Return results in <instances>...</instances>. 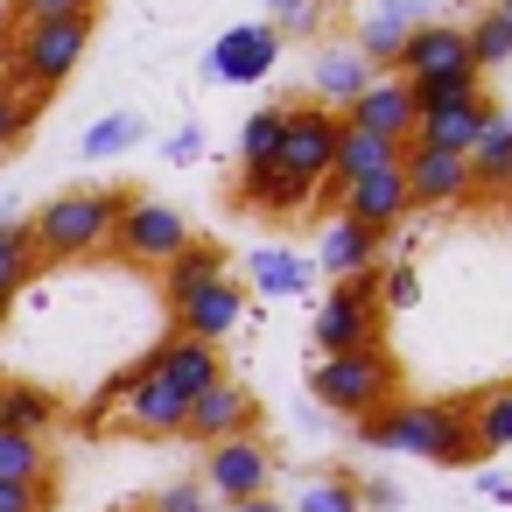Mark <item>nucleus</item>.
I'll return each mask as SVG.
<instances>
[{
  "mask_svg": "<svg viewBox=\"0 0 512 512\" xmlns=\"http://www.w3.org/2000/svg\"><path fill=\"white\" fill-rule=\"evenodd\" d=\"M239 204L260 211V218H295V211L316 204V190L295 183V176H281V169H246V176H239Z\"/></svg>",
  "mask_w": 512,
  "mask_h": 512,
  "instance_id": "5701e85b",
  "label": "nucleus"
},
{
  "mask_svg": "<svg viewBox=\"0 0 512 512\" xmlns=\"http://www.w3.org/2000/svg\"><path fill=\"white\" fill-rule=\"evenodd\" d=\"M400 183H407V211H449V204L470 197V169H463V155H442V148H421V141H407Z\"/></svg>",
  "mask_w": 512,
  "mask_h": 512,
  "instance_id": "f8f14e48",
  "label": "nucleus"
},
{
  "mask_svg": "<svg viewBox=\"0 0 512 512\" xmlns=\"http://www.w3.org/2000/svg\"><path fill=\"white\" fill-rule=\"evenodd\" d=\"M358 435L372 449H393V456H421L435 470H470L484 463L477 456V435H470V414H463V393H442V400H393L379 407L372 421H358Z\"/></svg>",
  "mask_w": 512,
  "mask_h": 512,
  "instance_id": "f257e3e1",
  "label": "nucleus"
},
{
  "mask_svg": "<svg viewBox=\"0 0 512 512\" xmlns=\"http://www.w3.org/2000/svg\"><path fill=\"white\" fill-rule=\"evenodd\" d=\"M463 36H470V64H477V71H498V64H512V22H505L498 8H491V15H477Z\"/></svg>",
  "mask_w": 512,
  "mask_h": 512,
  "instance_id": "473e14b6",
  "label": "nucleus"
},
{
  "mask_svg": "<svg viewBox=\"0 0 512 512\" xmlns=\"http://www.w3.org/2000/svg\"><path fill=\"white\" fill-rule=\"evenodd\" d=\"M113 414H120L127 435H148V442H169V435L190 428V400H183L148 358H141L127 379H113Z\"/></svg>",
  "mask_w": 512,
  "mask_h": 512,
  "instance_id": "423d86ee",
  "label": "nucleus"
},
{
  "mask_svg": "<svg viewBox=\"0 0 512 512\" xmlns=\"http://www.w3.org/2000/svg\"><path fill=\"white\" fill-rule=\"evenodd\" d=\"M253 428H260V393L225 372L211 393L190 400V428H183V435H197L204 449H218V442H239V435H253Z\"/></svg>",
  "mask_w": 512,
  "mask_h": 512,
  "instance_id": "1a4fd4ad",
  "label": "nucleus"
},
{
  "mask_svg": "<svg viewBox=\"0 0 512 512\" xmlns=\"http://www.w3.org/2000/svg\"><path fill=\"white\" fill-rule=\"evenodd\" d=\"M274 57H281V29H274V22L225 29L218 50H211V78H225V85H253V78L274 71Z\"/></svg>",
  "mask_w": 512,
  "mask_h": 512,
  "instance_id": "2eb2a0df",
  "label": "nucleus"
},
{
  "mask_svg": "<svg viewBox=\"0 0 512 512\" xmlns=\"http://www.w3.org/2000/svg\"><path fill=\"white\" fill-rule=\"evenodd\" d=\"M463 414H470L477 456H498V449H512V379H498V386H477V393H463Z\"/></svg>",
  "mask_w": 512,
  "mask_h": 512,
  "instance_id": "b1692460",
  "label": "nucleus"
},
{
  "mask_svg": "<svg viewBox=\"0 0 512 512\" xmlns=\"http://www.w3.org/2000/svg\"><path fill=\"white\" fill-rule=\"evenodd\" d=\"M372 78H379V71H372V64H365L358 50H323V57H316V92H323L316 106L344 113V106H351V99H358V92H365Z\"/></svg>",
  "mask_w": 512,
  "mask_h": 512,
  "instance_id": "a878e982",
  "label": "nucleus"
},
{
  "mask_svg": "<svg viewBox=\"0 0 512 512\" xmlns=\"http://www.w3.org/2000/svg\"><path fill=\"white\" fill-rule=\"evenodd\" d=\"M316 351H323V358L386 351V309H372V302H351L344 288H330V295H323V309H316Z\"/></svg>",
  "mask_w": 512,
  "mask_h": 512,
  "instance_id": "9b49d317",
  "label": "nucleus"
},
{
  "mask_svg": "<svg viewBox=\"0 0 512 512\" xmlns=\"http://www.w3.org/2000/svg\"><path fill=\"white\" fill-rule=\"evenodd\" d=\"M337 211H344V218H358V225H372V232H393V225L407 218V183H400V169L351 183V190L337 197Z\"/></svg>",
  "mask_w": 512,
  "mask_h": 512,
  "instance_id": "412c9836",
  "label": "nucleus"
},
{
  "mask_svg": "<svg viewBox=\"0 0 512 512\" xmlns=\"http://www.w3.org/2000/svg\"><path fill=\"white\" fill-rule=\"evenodd\" d=\"M337 120L358 127V134H379V141H414V127H421V113H414V85L393 78V71H379V78H372Z\"/></svg>",
  "mask_w": 512,
  "mask_h": 512,
  "instance_id": "9d476101",
  "label": "nucleus"
},
{
  "mask_svg": "<svg viewBox=\"0 0 512 512\" xmlns=\"http://www.w3.org/2000/svg\"><path fill=\"white\" fill-rule=\"evenodd\" d=\"M400 50H407V29H400V15H379V22L358 36V57H365V64H393V71H400Z\"/></svg>",
  "mask_w": 512,
  "mask_h": 512,
  "instance_id": "c9c22d12",
  "label": "nucleus"
},
{
  "mask_svg": "<svg viewBox=\"0 0 512 512\" xmlns=\"http://www.w3.org/2000/svg\"><path fill=\"white\" fill-rule=\"evenodd\" d=\"M22 127H29V113H22V99H15L8 85H0V148H8V141H22Z\"/></svg>",
  "mask_w": 512,
  "mask_h": 512,
  "instance_id": "a19ab883",
  "label": "nucleus"
},
{
  "mask_svg": "<svg viewBox=\"0 0 512 512\" xmlns=\"http://www.w3.org/2000/svg\"><path fill=\"white\" fill-rule=\"evenodd\" d=\"M463 169H470V197H512V120L505 113L484 127V141L463 155Z\"/></svg>",
  "mask_w": 512,
  "mask_h": 512,
  "instance_id": "4be33fe9",
  "label": "nucleus"
},
{
  "mask_svg": "<svg viewBox=\"0 0 512 512\" xmlns=\"http://www.w3.org/2000/svg\"><path fill=\"white\" fill-rule=\"evenodd\" d=\"M407 162V141H379V134H358V127H344L337 134V162H330V197H344L351 183H365V176H386V169H400Z\"/></svg>",
  "mask_w": 512,
  "mask_h": 512,
  "instance_id": "dca6fc26",
  "label": "nucleus"
},
{
  "mask_svg": "<svg viewBox=\"0 0 512 512\" xmlns=\"http://www.w3.org/2000/svg\"><path fill=\"white\" fill-rule=\"evenodd\" d=\"M232 512H288V505H274V498H246V505H232Z\"/></svg>",
  "mask_w": 512,
  "mask_h": 512,
  "instance_id": "c03bdc74",
  "label": "nucleus"
},
{
  "mask_svg": "<svg viewBox=\"0 0 512 512\" xmlns=\"http://www.w3.org/2000/svg\"><path fill=\"white\" fill-rule=\"evenodd\" d=\"M148 512H211V498H204V484H169V491H155V505Z\"/></svg>",
  "mask_w": 512,
  "mask_h": 512,
  "instance_id": "4c0bfd02",
  "label": "nucleus"
},
{
  "mask_svg": "<svg viewBox=\"0 0 512 512\" xmlns=\"http://www.w3.org/2000/svg\"><path fill=\"white\" fill-rule=\"evenodd\" d=\"M470 99H484V71H477V64L414 85V113H449V106H470Z\"/></svg>",
  "mask_w": 512,
  "mask_h": 512,
  "instance_id": "c85d7f7f",
  "label": "nucleus"
},
{
  "mask_svg": "<svg viewBox=\"0 0 512 512\" xmlns=\"http://www.w3.org/2000/svg\"><path fill=\"white\" fill-rule=\"evenodd\" d=\"M36 274H43V253H36V232H29V218L0 225V295L15 302V288H29Z\"/></svg>",
  "mask_w": 512,
  "mask_h": 512,
  "instance_id": "cd10ccee",
  "label": "nucleus"
},
{
  "mask_svg": "<svg viewBox=\"0 0 512 512\" xmlns=\"http://www.w3.org/2000/svg\"><path fill=\"white\" fill-rule=\"evenodd\" d=\"M0 512H50V484H0Z\"/></svg>",
  "mask_w": 512,
  "mask_h": 512,
  "instance_id": "58836bf2",
  "label": "nucleus"
},
{
  "mask_svg": "<svg viewBox=\"0 0 512 512\" xmlns=\"http://www.w3.org/2000/svg\"><path fill=\"white\" fill-rule=\"evenodd\" d=\"M414 295H421V274L414 267H386V295L379 302L386 309H414Z\"/></svg>",
  "mask_w": 512,
  "mask_h": 512,
  "instance_id": "ea45409f",
  "label": "nucleus"
},
{
  "mask_svg": "<svg viewBox=\"0 0 512 512\" xmlns=\"http://www.w3.org/2000/svg\"><path fill=\"white\" fill-rule=\"evenodd\" d=\"M0 484H50V449L36 435L0 428Z\"/></svg>",
  "mask_w": 512,
  "mask_h": 512,
  "instance_id": "2f4dec72",
  "label": "nucleus"
},
{
  "mask_svg": "<svg viewBox=\"0 0 512 512\" xmlns=\"http://www.w3.org/2000/svg\"><path fill=\"white\" fill-rule=\"evenodd\" d=\"M0 386H8V379H0Z\"/></svg>",
  "mask_w": 512,
  "mask_h": 512,
  "instance_id": "de8ad7c7",
  "label": "nucleus"
},
{
  "mask_svg": "<svg viewBox=\"0 0 512 512\" xmlns=\"http://www.w3.org/2000/svg\"><path fill=\"white\" fill-rule=\"evenodd\" d=\"M120 211H127V190H64V197H50V204L29 218L36 253H43V260H92V253H113Z\"/></svg>",
  "mask_w": 512,
  "mask_h": 512,
  "instance_id": "f03ea898",
  "label": "nucleus"
},
{
  "mask_svg": "<svg viewBox=\"0 0 512 512\" xmlns=\"http://www.w3.org/2000/svg\"><path fill=\"white\" fill-rule=\"evenodd\" d=\"M491 120H498V106H491V99H470V106H449V113H421L414 141H421V148H442V155H470Z\"/></svg>",
  "mask_w": 512,
  "mask_h": 512,
  "instance_id": "6ab92c4d",
  "label": "nucleus"
},
{
  "mask_svg": "<svg viewBox=\"0 0 512 512\" xmlns=\"http://www.w3.org/2000/svg\"><path fill=\"white\" fill-rule=\"evenodd\" d=\"M281 36H316L323 29V0H267Z\"/></svg>",
  "mask_w": 512,
  "mask_h": 512,
  "instance_id": "e433bc0d",
  "label": "nucleus"
},
{
  "mask_svg": "<svg viewBox=\"0 0 512 512\" xmlns=\"http://www.w3.org/2000/svg\"><path fill=\"white\" fill-rule=\"evenodd\" d=\"M463 64H470V36H463V22H414L393 78L421 85V78H442V71H463Z\"/></svg>",
  "mask_w": 512,
  "mask_h": 512,
  "instance_id": "4468645a",
  "label": "nucleus"
},
{
  "mask_svg": "<svg viewBox=\"0 0 512 512\" xmlns=\"http://www.w3.org/2000/svg\"><path fill=\"white\" fill-rule=\"evenodd\" d=\"M0 316H8V295H0Z\"/></svg>",
  "mask_w": 512,
  "mask_h": 512,
  "instance_id": "49530a36",
  "label": "nucleus"
},
{
  "mask_svg": "<svg viewBox=\"0 0 512 512\" xmlns=\"http://www.w3.org/2000/svg\"><path fill=\"white\" fill-rule=\"evenodd\" d=\"M190 239H197V225H190L176 204H162V197H127L120 232H113V253H120L127 267H155V274H162Z\"/></svg>",
  "mask_w": 512,
  "mask_h": 512,
  "instance_id": "39448f33",
  "label": "nucleus"
},
{
  "mask_svg": "<svg viewBox=\"0 0 512 512\" xmlns=\"http://www.w3.org/2000/svg\"><path fill=\"white\" fill-rule=\"evenodd\" d=\"M337 134H344V120L330 113V106H288V120H281V155H274V169L281 176H295V183H309L316 197H323V183H330V162H337Z\"/></svg>",
  "mask_w": 512,
  "mask_h": 512,
  "instance_id": "0eeeda50",
  "label": "nucleus"
},
{
  "mask_svg": "<svg viewBox=\"0 0 512 512\" xmlns=\"http://www.w3.org/2000/svg\"><path fill=\"white\" fill-rule=\"evenodd\" d=\"M57 414H64V400L50 386H36V379H8V386H0V428H8V435H36L43 442V428Z\"/></svg>",
  "mask_w": 512,
  "mask_h": 512,
  "instance_id": "393cba45",
  "label": "nucleus"
},
{
  "mask_svg": "<svg viewBox=\"0 0 512 512\" xmlns=\"http://www.w3.org/2000/svg\"><path fill=\"white\" fill-rule=\"evenodd\" d=\"M309 393L330 407V414H351V421H372L379 407L400 400V372L386 351H351V358H316L309 372Z\"/></svg>",
  "mask_w": 512,
  "mask_h": 512,
  "instance_id": "7ed1b4c3",
  "label": "nucleus"
},
{
  "mask_svg": "<svg viewBox=\"0 0 512 512\" xmlns=\"http://www.w3.org/2000/svg\"><path fill=\"white\" fill-rule=\"evenodd\" d=\"M85 43H92V22H43V29H22V43L8 50V78L0 85H29V92H57L71 85V71L85 64Z\"/></svg>",
  "mask_w": 512,
  "mask_h": 512,
  "instance_id": "20e7f679",
  "label": "nucleus"
},
{
  "mask_svg": "<svg viewBox=\"0 0 512 512\" xmlns=\"http://www.w3.org/2000/svg\"><path fill=\"white\" fill-rule=\"evenodd\" d=\"M148 365H155L183 400H197V393H211V386L225 379V358H218L211 344H190V337H162V344L148 351Z\"/></svg>",
  "mask_w": 512,
  "mask_h": 512,
  "instance_id": "f3484780",
  "label": "nucleus"
},
{
  "mask_svg": "<svg viewBox=\"0 0 512 512\" xmlns=\"http://www.w3.org/2000/svg\"><path fill=\"white\" fill-rule=\"evenodd\" d=\"M302 281H309V260L288 253V246H260L246 260V288L253 295H302Z\"/></svg>",
  "mask_w": 512,
  "mask_h": 512,
  "instance_id": "bb28decb",
  "label": "nucleus"
},
{
  "mask_svg": "<svg viewBox=\"0 0 512 512\" xmlns=\"http://www.w3.org/2000/svg\"><path fill=\"white\" fill-rule=\"evenodd\" d=\"M99 8L106 0H15V15L29 29H43V22H99Z\"/></svg>",
  "mask_w": 512,
  "mask_h": 512,
  "instance_id": "f704fd0d",
  "label": "nucleus"
},
{
  "mask_svg": "<svg viewBox=\"0 0 512 512\" xmlns=\"http://www.w3.org/2000/svg\"><path fill=\"white\" fill-rule=\"evenodd\" d=\"M225 274H232V253H225L218 239H190V246L162 267V302H169V309H183L190 295H204V288H211V281H225Z\"/></svg>",
  "mask_w": 512,
  "mask_h": 512,
  "instance_id": "a211bd4d",
  "label": "nucleus"
},
{
  "mask_svg": "<svg viewBox=\"0 0 512 512\" xmlns=\"http://www.w3.org/2000/svg\"><path fill=\"white\" fill-rule=\"evenodd\" d=\"M498 15H505V22H512V0H498Z\"/></svg>",
  "mask_w": 512,
  "mask_h": 512,
  "instance_id": "a18cd8bd",
  "label": "nucleus"
},
{
  "mask_svg": "<svg viewBox=\"0 0 512 512\" xmlns=\"http://www.w3.org/2000/svg\"><path fill=\"white\" fill-rule=\"evenodd\" d=\"M134 141H141V113H106V120L85 134V155H92V162H106V155L134 148Z\"/></svg>",
  "mask_w": 512,
  "mask_h": 512,
  "instance_id": "72a5a7b5",
  "label": "nucleus"
},
{
  "mask_svg": "<svg viewBox=\"0 0 512 512\" xmlns=\"http://www.w3.org/2000/svg\"><path fill=\"white\" fill-rule=\"evenodd\" d=\"M267 484H274V449H267L260 435L218 442V449L204 456V491L225 498V512L246 505V498H267Z\"/></svg>",
  "mask_w": 512,
  "mask_h": 512,
  "instance_id": "6e6552de",
  "label": "nucleus"
},
{
  "mask_svg": "<svg viewBox=\"0 0 512 512\" xmlns=\"http://www.w3.org/2000/svg\"><path fill=\"white\" fill-rule=\"evenodd\" d=\"M288 512H365V491H358V477L351 470H323L316 484H302L295 491V505Z\"/></svg>",
  "mask_w": 512,
  "mask_h": 512,
  "instance_id": "7c9ffc66",
  "label": "nucleus"
},
{
  "mask_svg": "<svg viewBox=\"0 0 512 512\" xmlns=\"http://www.w3.org/2000/svg\"><path fill=\"white\" fill-rule=\"evenodd\" d=\"M358 491H365V512H372V505H393V484H386V477H358Z\"/></svg>",
  "mask_w": 512,
  "mask_h": 512,
  "instance_id": "79ce46f5",
  "label": "nucleus"
},
{
  "mask_svg": "<svg viewBox=\"0 0 512 512\" xmlns=\"http://www.w3.org/2000/svg\"><path fill=\"white\" fill-rule=\"evenodd\" d=\"M281 120H288V106H260V113L239 127V176H246V169H274V155H281Z\"/></svg>",
  "mask_w": 512,
  "mask_h": 512,
  "instance_id": "c756f323",
  "label": "nucleus"
},
{
  "mask_svg": "<svg viewBox=\"0 0 512 512\" xmlns=\"http://www.w3.org/2000/svg\"><path fill=\"white\" fill-rule=\"evenodd\" d=\"M379 246H386V232H372V225H358V218H344V211H337V225H330V232H323V246H316V267H323L330 281H344V274L379 267Z\"/></svg>",
  "mask_w": 512,
  "mask_h": 512,
  "instance_id": "aec40b11",
  "label": "nucleus"
},
{
  "mask_svg": "<svg viewBox=\"0 0 512 512\" xmlns=\"http://www.w3.org/2000/svg\"><path fill=\"white\" fill-rule=\"evenodd\" d=\"M246 302H253V288L239 281V274H225V281H211L204 295H190L183 309H169L176 316V337H190V344H225L239 323H246Z\"/></svg>",
  "mask_w": 512,
  "mask_h": 512,
  "instance_id": "ddd939ff",
  "label": "nucleus"
},
{
  "mask_svg": "<svg viewBox=\"0 0 512 512\" xmlns=\"http://www.w3.org/2000/svg\"><path fill=\"white\" fill-rule=\"evenodd\" d=\"M197 148H204V141H197V127H183V134H176V141H169V155H176V162H190V155H197Z\"/></svg>",
  "mask_w": 512,
  "mask_h": 512,
  "instance_id": "37998d69",
  "label": "nucleus"
}]
</instances>
